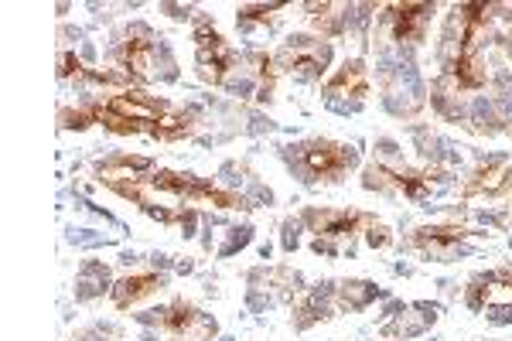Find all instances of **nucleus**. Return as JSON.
Listing matches in <instances>:
<instances>
[{
  "label": "nucleus",
  "instance_id": "obj_6",
  "mask_svg": "<svg viewBox=\"0 0 512 341\" xmlns=\"http://www.w3.org/2000/svg\"><path fill=\"white\" fill-rule=\"evenodd\" d=\"M472 236L468 229H458V226H434V229H417L414 236V249L424 253L427 260H437V263H448L454 260L458 253H465V239Z\"/></svg>",
  "mask_w": 512,
  "mask_h": 341
},
{
  "label": "nucleus",
  "instance_id": "obj_3",
  "mask_svg": "<svg viewBox=\"0 0 512 341\" xmlns=\"http://www.w3.org/2000/svg\"><path fill=\"white\" fill-rule=\"evenodd\" d=\"M328 62H332V48L318 38H291L274 55L277 72H287V76L297 79H318Z\"/></svg>",
  "mask_w": 512,
  "mask_h": 341
},
{
  "label": "nucleus",
  "instance_id": "obj_9",
  "mask_svg": "<svg viewBox=\"0 0 512 341\" xmlns=\"http://www.w3.org/2000/svg\"><path fill=\"white\" fill-rule=\"evenodd\" d=\"M161 287H164V280L158 277V273H134V277L117 280V287H113V301H117V307H134L140 301H147V297H154Z\"/></svg>",
  "mask_w": 512,
  "mask_h": 341
},
{
  "label": "nucleus",
  "instance_id": "obj_2",
  "mask_svg": "<svg viewBox=\"0 0 512 341\" xmlns=\"http://www.w3.org/2000/svg\"><path fill=\"white\" fill-rule=\"evenodd\" d=\"M195 62H198V76L212 86H222V82L233 79V72H239V58L226 41L219 38L216 28L209 24H198L195 31Z\"/></svg>",
  "mask_w": 512,
  "mask_h": 341
},
{
  "label": "nucleus",
  "instance_id": "obj_10",
  "mask_svg": "<svg viewBox=\"0 0 512 341\" xmlns=\"http://www.w3.org/2000/svg\"><path fill=\"white\" fill-rule=\"evenodd\" d=\"M512 185V168H509V161H492V164H485V168H478V174L472 181H468V188H465V198H472V195H502Z\"/></svg>",
  "mask_w": 512,
  "mask_h": 341
},
{
  "label": "nucleus",
  "instance_id": "obj_5",
  "mask_svg": "<svg viewBox=\"0 0 512 341\" xmlns=\"http://www.w3.org/2000/svg\"><path fill=\"white\" fill-rule=\"evenodd\" d=\"M123 65L137 79H158V41L147 28H134L123 38Z\"/></svg>",
  "mask_w": 512,
  "mask_h": 341
},
{
  "label": "nucleus",
  "instance_id": "obj_7",
  "mask_svg": "<svg viewBox=\"0 0 512 341\" xmlns=\"http://www.w3.org/2000/svg\"><path fill=\"white\" fill-rule=\"evenodd\" d=\"M434 18L431 4H393L386 21H390V35L400 45H417L427 35V24Z\"/></svg>",
  "mask_w": 512,
  "mask_h": 341
},
{
  "label": "nucleus",
  "instance_id": "obj_11",
  "mask_svg": "<svg viewBox=\"0 0 512 341\" xmlns=\"http://www.w3.org/2000/svg\"><path fill=\"white\" fill-rule=\"evenodd\" d=\"M437 321V307H427V304H420L417 307V318H396V321H390L383 328V335L386 338H410V335H420V331H427L431 324Z\"/></svg>",
  "mask_w": 512,
  "mask_h": 341
},
{
  "label": "nucleus",
  "instance_id": "obj_13",
  "mask_svg": "<svg viewBox=\"0 0 512 341\" xmlns=\"http://www.w3.org/2000/svg\"><path fill=\"white\" fill-rule=\"evenodd\" d=\"M277 11H280V7H243V11H239V24H243V28L270 24V21L277 18Z\"/></svg>",
  "mask_w": 512,
  "mask_h": 341
},
{
  "label": "nucleus",
  "instance_id": "obj_4",
  "mask_svg": "<svg viewBox=\"0 0 512 341\" xmlns=\"http://www.w3.org/2000/svg\"><path fill=\"white\" fill-rule=\"evenodd\" d=\"M158 324L164 335L175 341H212V335H216V321L185 301L158 311Z\"/></svg>",
  "mask_w": 512,
  "mask_h": 341
},
{
  "label": "nucleus",
  "instance_id": "obj_15",
  "mask_svg": "<svg viewBox=\"0 0 512 341\" xmlns=\"http://www.w3.org/2000/svg\"><path fill=\"white\" fill-rule=\"evenodd\" d=\"M72 72H82V65H79V58H72V55H62V69H59V76L62 79H72Z\"/></svg>",
  "mask_w": 512,
  "mask_h": 341
},
{
  "label": "nucleus",
  "instance_id": "obj_14",
  "mask_svg": "<svg viewBox=\"0 0 512 341\" xmlns=\"http://www.w3.org/2000/svg\"><path fill=\"white\" fill-rule=\"evenodd\" d=\"M366 232H369V246H376V249H383V246H390V229H386V226H379V222H373V219H369V226H366Z\"/></svg>",
  "mask_w": 512,
  "mask_h": 341
},
{
  "label": "nucleus",
  "instance_id": "obj_12",
  "mask_svg": "<svg viewBox=\"0 0 512 341\" xmlns=\"http://www.w3.org/2000/svg\"><path fill=\"white\" fill-rule=\"evenodd\" d=\"M379 290L373 284H362V280H345L342 287H338V307L342 311H359V307H366L369 301H376Z\"/></svg>",
  "mask_w": 512,
  "mask_h": 341
},
{
  "label": "nucleus",
  "instance_id": "obj_1",
  "mask_svg": "<svg viewBox=\"0 0 512 341\" xmlns=\"http://www.w3.org/2000/svg\"><path fill=\"white\" fill-rule=\"evenodd\" d=\"M287 161L304 181H342L355 168L359 154L355 147L335 144V140H308V144L291 147Z\"/></svg>",
  "mask_w": 512,
  "mask_h": 341
},
{
  "label": "nucleus",
  "instance_id": "obj_8",
  "mask_svg": "<svg viewBox=\"0 0 512 341\" xmlns=\"http://www.w3.org/2000/svg\"><path fill=\"white\" fill-rule=\"evenodd\" d=\"M366 93H369V72L359 58L345 62L342 69H338V76L325 86V96L332 99V103L335 99H349V96H352V103H362Z\"/></svg>",
  "mask_w": 512,
  "mask_h": 341
}]
</instances>
